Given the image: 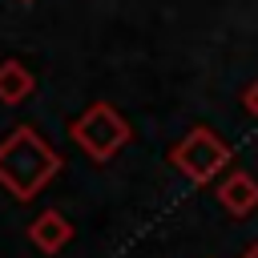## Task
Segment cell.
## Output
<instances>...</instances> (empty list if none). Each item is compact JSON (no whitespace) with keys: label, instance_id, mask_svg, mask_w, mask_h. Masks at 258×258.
I'll list each match as a JSON object with an SVG mask.
<instances>
[{"label":"cell","instance_id":"8992f818","mask_svg":"<svg viewBox=\"0 0 258 258\" xmlns=\"http://www.w3.org/2000/svg\"><path fill=\"white\" fill-rule=\"evenodd\" d=\"M32 89H36V81H32L28 64H20V60L0 64V101L4 105H20L24 97H32Z\"/></svg>","mask_w":258,"mask_h":258},{"label":"cell","instance_id":"ba28073f","mask_svg":"<svg viewBox=\"0 0 258 258\" xmlns=\"http://www.w3.org/2000/svg\"><path fill=\"white\" fill-rule=\"evenodd\" d=\"M242 258H258V242H254V246H250V250H246Z\"/></svg>","mask_w":258,"mask_h":258},{"label":"cell","instance_id":"7a4b0ae2","mask_svg":"<svg viewBox=\"0 0 258 258\" xmlns=\"http://www.w3.org/2000/svg\"><path fill=\"white\" fill-rule=\"evenodd\" d=\"M129 121L109 105V101H97L89 105L77 121H73V141L93 157V161H109L121 145H129Z\"/></svg>","mask_w":258,"mask_h":258},{"label":"cell","instance_id":"6da1fadb","mask_svg":"<svg viewBox=\"0 0 258 258\" xmlns=\"http://www.w3.org/2000/svg\"><path fill=\"white\" fill-rule=\"evenodd\" d=\"M56 169H60V157L32 125H20L0 141V185L16 202L36 198L56 177Z\"/></svg>","mask_w":258,"mask_h":258},{"label":"cell","instance_id":"5b68a950","mask_svg":"<svg viewBox=\"0 0 258 258\" xmlns=\"http://www.w3.org/2000/svg\"><path fill=\"white\" fill-rule=\"evenodd\" d=\"M218 202H222V210L246 218L250 210H258V181L238 169V173H230V177L218 185Z\"/></svg>","mask_w":258,"mask_h":258},{"label":"cell","instance_id":"277c9868","mask_svg":"<svg viewBox=\"0 0 258 258\" xmlns=\"http://www.w3.org/2000/svg\"><path fill=\"white\" fill-rule=\"evenodd\" d=\"M28 238H32V246H40L44 254H56V250H64V246L73 242V226H69L64 214L44 210V214L28 226Z\"/></svg>","mask_w":258,"mask_h":258},{"label":"cell","instance_id":"52a82bcc","mask_svg":"<svg viewBox=\"0 0 258 258\" xmlns=\"http://www.w3.org/2000/svg\"><path fill=\"white\" fill-rule=\"evenodd\" d=\"M242 101H246V109H250V113L258 117V81H254V85L246 89V97H242Z\"/></svg>","mask_w":258,"mask_h":258},{"label":"cell","instance_id":"3957f363","mask_svg":"<svg viewBox=\"0 0 258 258\" xmlns=\"http://www.w3.org/2000/svg\"><path fill=\"white\" fill-rule=\"evenodd\" d=\"M169 161L189 177V181H210V177H218L222 169H226V161H230V149H226V141L214 133V129H206V125H198V129H189L173 149H169Z\"/></svg>","mask_w":258,"mask_h":258}]
</instances>
